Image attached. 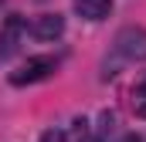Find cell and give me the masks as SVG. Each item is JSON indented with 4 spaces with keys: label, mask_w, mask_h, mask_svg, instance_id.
<instances>
[{
    "label": "cell",
    "mask_w": 146,
    "mask_h": 142,
    "mask_svg": "<svg viewBox=\"0 0 146 142\" xmlns=\"http://www.w3.org/2000/svg\"><path fill=\"white\" fill-rule=\"evenodd\" d=\"M133 112H136V118H146V81L133 88Z\"/></svg>",
    "instance_id": "obj_7"
},
{
    "label": "cell",
    "mask_w": 146,
    "mask_h": 142,
    "mask_svg": "<svg viewBox=\"0 0 146 142\" xmlns=\"http://www.w3.org/2000/svg\"><path fill=\"white\" fill-rule=\"evenodd\" d=\"M122 142H143V139H139L136 132H129V135H122Z\"/></svg>",
    "instance_id": "obj_8"
},
{
    "label": "cell",
    "mask_w": 146,
    "mask_h": 142,
    "mask_svg": "<svg viewBox=\"0 0 146 142\" xmlns=\"http://www.w3.org/2000/svg\"><path fill=\"white\" fill-rule=\"evenodd\" d=\"M34 37H41V41H54V37L65 34V17L61 14H44V17H37L34 20Z\"/></svg>",
    "instance_id": "obj_3"
},
{
    "label": "cell",
    "mask_w": 146,
    "mask_h": 142,
    "mask_svg": "<svg viewBox=\"0 0 146 142\" xmlns=\"http://www.w3.org/2000/svg\"><path fill=\"white\" fill-rule=\"evenodd\" d=\"M115 54L122 61H146V31L143 27H122L115 34Z\"/></svg>",
    "instance_id": "obj_2"
},
{
    "label": "cell",
    "mask_w": 146,
    "mask_h": 142,
    "mask_svg": "<svg viewBox=\"0 0 146 142\" xmlns=\"http://www.w3.org/2000/svg\"><path fill=\"white\" fill-rule=\"evenodd\" d=\"M85 135H88V125H85V118H78V122H72V129H48L41 142H85Z\"/></svg>",
    "instance_id": "obj_4"
},
{
    "label": "cell",
    "mask_w": 146,
    "mask_h": 142,
    "mask_svg": "<svg viewBox=\"0 0 146 142\" xmlns=\"http://www.w3.org/2000/svg\"><path fill=\"white\" fill-rule=\"evenodd\" d=\"M75 10L85 20H102V17H109L112 0H75Z\"/></svg>",
    "instance_id": "obj_6"
},
{
    "label": "cell",
    "mask_w": 146,
    "mask_h": 142,
    "mask_svg": "<svg viewBox=\"0 0 146 142\" xmlns=\"http://www.w3.org/2000/svg\"><path fill=\"white\" fill-rule=\"evenodd\" d=\"M21 34H24V20H21V17H10V20L3 24V31H0V58H7V54L17 47Z\"/></svg>",
    "instance_id": "obj_5"
},
{
    "label": "cell",
    "mask_w": 146,
    "mask_h": 142,
    "mask_svg": "<svg viewBox=\"0 0 146 142\" xmlns=\"http://www.w3.org/2000/svg\"><path fill=\"white\" fill-rule=\"evenodd\" d=\"M54 58H48V54H37V58H27L24 64L17 71H10V85H34V81H44V78H51L54 74Z\"/></svg>",
    "instance_id": "obj_1"
}]
</instances>
